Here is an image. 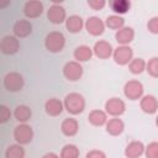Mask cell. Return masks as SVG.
I'll use <instances>...</instances> for the list:
<instances>
[{
    "label": "cell",
    "mask_w": 158,
    "mask_h": 158,
    "mask_svg": "<svg viewBox=\"0 0 158 158\" xmlns=\"http://www.w3.org/2000/svg\"><path fill=\"white\" fill-rule=\"evenodd\" d=\"M63 104H64V110L73 116L79 115L85 110V99L79 93L67 94L63 100Z\"/></svg>",
    "instance_id": "cell-1"
},
{
    "label": "cell",
    "mask_w": 158,
    "mask_h": 158,
    "mask_svg": "<svg viewBox=\"0 0 158 158\" xmlns=\"http://www.w3.org/2000/svg\"><path fill=\"white\" fill-rule=\"evenodd\" d=\"M65 46V37L60 31H51L44 37V47L51 53H59Z\"/></svg>",
    "instance_id": "cell-2"
},
{
    "label": "cell",
    "mask_w": 158,
    "mask_h": 158,
    "mask_svg": "<svg viewBox=\"0 0 158 158\" xmlns=\"http://www.w3.org/2000/svg\"><path fill=\"white\" fill-rule=\"evenodd\" d=\"M123 95L126 99H128L131 101L141 100V98L144 95L143 84L136 79H131V80L126 81L123 85Z\"/></svg>",
    "instance_id": "cell-3"
},
{
    "label": "cell",
    "mask_w": 158,
    "mask_h": 158,
    "mask_svg": "<svg viewBox=\"0 0 158 158\" xmlns=\"http://www.w3.org/2000/svg\"><path fill=\"white\" fill-rule=\"evenodd\" d=\"M2 84H4V88L7 91L16 93V91H20V90L23 89L25 79L17 72H9V73L5 74V77L2 79Z\"/></svg>",
    "instance_id": "cell-4"
},
{
    "label": "cell",
    "mask_w": 158,
    "mask_h": 158,
    "mask_svg": "<svg viewBox=\"0 0 158 158\" xmlns=\"http://www.w3.org/2000/svg\"><path fill=\"white\" fill-rule=\"evenodd\" d=\"M12 136H14V139L16 141V143L25 146V144H28L30 142H32L35 133H33V128L30 125L20 123L14 128Z\"/></svg>",
    "instance_id": "cell-5"
},
{
    "label": "cell",
    "mask_w": 158,
    "mask_h": 158,
    "mask_svg": "<svg viewBox=\"0 0 158 158\" xmlns=\"http://www.w3.org/2000/svg\"><path fill=\"white\" fill-rule=\"evenodd\" d=\"M63 77L68 80V81H78L81 79L84 69L81 63L77 62V60H69L63 65Z\"/></svg>",
    "instance_id": "cell-6"
},
{
    "label": "cell",
    "mask_w": 158,
    "mask_h": 158,
    "mask_svg": "<svg viewBox=\"0 0 158 158\" xmlns=\"http://www.w3.org/2000/svg\"><path fill=\"white\" fill-rule=\"evenodd\" d=\"M112 59L118 65H128L133 59V49L130 46H117L114 48Z\"/></svg>",
    "instance_id": "cell-7"
},
{
    "label": "cell",
    "mask_w": 158,
    "mask_h": 158,
    "mask_svg": "<svg viewBox=\"0 0 158 158\" xmlns=\"http://www.w3.org/2000/svg\"><path fill=\"white\" fill-rule=\"evenodd\" d=\"M105 112L111 117H120L126 111V104L120 98H110L105 102Z\"/></svg>",
    "instance_id": "cell-8"
},
{
    "label": "cell",
    "mask_w": 158,
    "mask_h": 158,
    "mask_svg": "<svg viewBox=\"0 0 158 158\" xmlns=\"http://www.w3.org/2000/svg\"><path fill=\"white\" fill-rule=\"evenodd\" d=\"M85 30L86 32L90 35V36H94V37H99L104 33L106 26H105V21L101 20L100 17L98 16H90L86 19L85 21Z\"/></svg>",
    "instance_id": "cell-9"
},
{
    "label": "cell",
    "mask_w": 158,
    "mask_h": 158,
    "mask_svg": "<svg viewBox=\"0 0 158 158\" xmlns=\"http://www.w3.org/2000/svg\"><path fill=\"white\" fill-rule=\"evenodd\" d=\"M19 49H20V42H19V38L15 37L14 35H6L1 38L0 51L2 54L12 56V54H16Z\"/></svg>",
    "instance_id": "cell-10"
},
{
    "label": "cell",
    "mask_w": 158,
    "mask_h": 158,
    "mask_svg": "<svg viewBox=\"0 0 158 158\" xmlns=\"http://www.w3.org/2000/svg\"><path fill=\"white\" fill-rule=\"evenodd\" d=\"M47 19L53 25H60V23L65 22V20H67V11L60 4L54 2L47 10Z\"/></svg>",
    "instance_id": "cell-11"
},
{
    "label": "cell",
    "mask_w": 158,
    "mask_h": 158,
    "mask_svg": "<svg viewBox=\"0 0 158 158\" xmlns=\"http://www.w3.org/2000/svg\"><path fill=\"white\" fill-rule=\"evenodd\" d=\"M93 53L99 59H109L110 57H112L114 48L110 42H107L105 40H99L95 42V44L93 47Z\"/></svg>",
    "instance_id": "cell-12"
},
{
    "label": "cell",
    "mask_w": 158,
    "mask_h": 158,
    "mask_svg": "<svg viewBox=\"0 0 158 158\" xmlns=\"http://www.w3.org/2000/svg\"><path fill=\"white\" fill-rule=\"evenodd\" d=\"M43 4L40 0H28L23 5V15L27 19H37L43 14Z\"/></svg>",
    "instance_id": "cell-13"
},
{
    "label": "cell",
    "mask_w": 158,
    "mask_h": 158,
    "mask_svg": "<svg viewBox=\"0 0 158 158\" xmlns=\"http://www.w3.org/2000/svg\"><path fill=\"white\" fill-rule=\"evenodd\" d=\"M144 149H146V146L143 144L142 141L133 139L127 143V146L125 147L123 154L126 158H139L144 154Z\"/></svg>",
    "instance_id": "cell-14"
},
{
    "label": "cell",
    "mask_w": 158,
    "mask_h": 158,
    "mask_svg": "<svg viewBox=\"0 0 158 158\" xmlns=\"http://www.w3.org/2000/svg\"><path fill=\"white\" fill-rule=\"evenodd\" d=\"M139 107L144 114L153 115L158 111V99L152 94L143 95L139 100Z\"/></svg>",
    "instance_id": "cell-15"
},
{
    "label": "cell",
    "mask_w": 158,
    "mask_h": 158,
    "mask_svg": "<svg viewBox=\"0 0 158 158\" xmlns=\"http://www.w3.org/2000/svg\"><path fill=\"white\" fill-rule=\"evenodd\" d=\"M12 32H14V36L17 37V38L28 37V36L32 33V23H31L28 20L20 19V20H17V21L14 23V26H12Z\"/></svg>",
    "instance_id": "cell-16"
},
{
    "label": "cell",
    "mask_w": 158,
    "mask_h": 158,
    "mask_svg": "<svg viewBox=\"0 0 158 158\" xmlns=\"http://www.w3.org/2000/svg\"><path fill=\"white\" fill-rule=\"evenodd\" d=\"M115 40L118 46H130V43L135 40V30L130 26H125L121 30L116 31Z\"/></svg>",
    "instance_id": "cell-17"
},
{
    "label": "cell",
    "mask_w": 158,
    "mask_h": 158,
    "mask_svg": "<svg viewBox=\"0 0 158 158\" xmlns=\"http://www.w3.org/2000/svg\"><path fill=\"white\" fill-rule=\"evenodd\" d=\"M64 110V104L57 98H51L44 102V111L51 117L59 116Z\"/></svg>",
    "instance_id": "cell-18"
},
{
    "label": "cell",
    "mask_w": 158,
    "mask_h": 158,
    "mask_svg": "<svg viewBox=\"0 0 158 158\" xmlns=\"http://www.w3.org/2000/svg\"><path fill=\"white\" fill-rule=\"evenodd\" d=\"M107 114L105 112V110H100V109H94L89 112L88 115V121L91 126H95V127H101V126H105L106 122L109 121L107 118Z\"/></svg>",
    "instance_id": "cell-19"
},
{
    "label": "cell",
    "mask_w": 158,
    "mask_h": 158,
    "mask_svg": "<svg viewBox=\"0 0 158 158\" xmlns=\"http://www.w3.org/2000/svg\"><path fill=\"white\" fill-rule=\"evenodd\" d=\"M79 131V122L77 118L67 117L60 123V132L67 137H74Z\"/></svg>",
    "instance_id": "cell-20"
},
{
    "label": "cell",
    "mask_w": 158,
    "mask_h": 158,
    "mask_svg": "<svg viewBox=\"0 0 158 158\" xmlns=\"http://www.w3.org/2000/svg\"><path fill=\"white\" fill-rule=\"evenodd\" d=\"M105 130L110 136H120L125 131V122L118 117H111L106 122Z\"/></svg>",
    "instance_id": "cell-21"
},
{
    "label": "cell",
    "mask_w": 158,
    "mask_h": 158,
    "mask_svg": "<svg viewBox=\"0 0 158 158\" xmlns=\"http://www.w3.org/2000/svg\"><path fill=\"white\" fill-rule=\"evenodd\" d=\"M65 28L69 33H79L85 26L84 20L79 15H70L65 20Z\"/></svg>",
    "instance_id": "cell-22"
},
{
    "label": "cell",
    "mask_w": 158,
    "mask_h": 158,
    "mask_svg": "<svg viewBox=\"0 0 158 158\" xmlns=\"http://www.w3.org/2000/svg\"><path fill=\"white\" fill-rule=\"evenodd\" d=\"M93 56H94L93 48H90V47L86 46V44H80V46H78V47L74 49V52H73L74 60H77V62H79V63H84V62L90 60Z\"/></svg>",
    "instance_id": "cell-23"
},
{
    "label": "cell",
    "mask_w": 158,
    "mask_h": 158,
    "mask_svg": "<svg viewBox=\"0 0 158 158\" xmlns=\"http://www.w3.org/2000/svg\"><path fill=\"white\" fill-rule=\"evenodd\" d=\"M14 117L20 123H27L32 117V110L27 105H17L14 110Z\"/></svg>",
    "instance_id": "cell-24"
},
{
    "label": "cell",
    "mask_w": 158,
    "mask_h": 158,
    "mask_svg": "<svg viewBox=\"0 0 158 158\" xmlns=\"http://www.w3.org/2000/svg\"><path fill=\"white\" fill-rule=\"evenodd\" d=\"M109 6L115 12V15L122 16L123 14L130 11L131 1H128V0H111V1H109Z\"/></svg>",
    "instance_id": "cell-25"
},
{
    "label": "cell",
    "mask_w": 158,
    "mask_h": 158,
    "mask_svg": "<svg viewBox=\"0 0 158 158\" xmlns=\"http://www.w3.org/2000/svg\"><path fill=\"white\" fill-rule=\"evenodd\" d=\"M105 26L110 30H115V31H118L121 30L122 27H125V19L120 15H110L106 17L105 20Z\"/></svg>",
    "instance_id": "cell-26"
},
{
    "label": "cell",
    "mask_w": 158,
    "mask_h": 158,
    "mask_svg": "<svg viewBox=\"0 0 158 158\" xmlns=\"http://www.w3.org/2000/svg\"><path fill=\"white\" fill-rule=\"evenodd\" d=\"M146 65H147V62L141 58V57H133V59L128 64V69L132 74L135 75H138V74H142L143 72H146Z\"/></svg>",
    "instance_id": "cell-27"
},
{
    "label": "cell",
    "mask_w": 158,
    "mask_h": 158,
    "mask_svg": "<svg viewBox=\"0 0 158 158\" xmlns=\"http://www.w3.org/2000/svg\"><path fill=\"white\" fill-rule=\"evenodd\" d=\"M5 158H25V148L19 144H10L5 151Z\"/></svg>",
    "instance_id": "cell-28"
},
{
    "label": "cell",
    "mask_w": 158,
    "mask_h": 158,
    "mask_svg": "<svg viewBox=\"0 0 158 158\" xmlns=\"http://www.w3.org/2000/svg\"><path fill=\"white\" fill-rule=\"evenodd\" d=\"M79 154H80L79 148L75 144L68 143V144H64L62 147L59 157L60 158H79Z\"/></svg>",
    "instance_id": "cell-29"
},
{
    "label": "cell",
    "mask_w": 158,
    "mask_h": 158,
    "mask_svg": "<svg viewBox=\"0 0 158 158\" xmlns=\"http://www.w3.org/2000/svg\"><path fill=\"white\" fill-rule=\"evenodd\" d=\"M146 72L151 77L158 78V57H152L151 59H148L146 65Z\"/></svg>",
    "instance_id": "cell-30"
},
{
    "label": "cell",
    "mask_w": 158,
    "mask_h": 158,
    "mask_svg": "<svg viewBox=\"0 0 158 158\" xmlns=\"http://www.w3.org/2000/svg\"><path fill=\"white\" fill-rule=\"evenodd\" d=\"M144 157L146 158H158V142L157 141H152L146 146Z\"/></svg>",
    "instance_id": "cell-31"
},
{
    "label": "cell",
    "mask_w": 158,
    "mask_h": 158,
    "mask_svg": "<svg viewBox=\"0 0 158 158\" xmlns=\"http://www.w3.org/2000/svg\"><path fill=\"white\" fill-rule=\"evenodd\" d=\"M11 115H14V112H11V110L6 105H0V122L1 123H6L11 118Z\"/></svg>",
    "instance_id": "cell-32"
},
{
    "label": "cell",
    "mask_w": 158,
    "mask_h": 158,
    "mask_svg": "<svg viewBox=\"0 0 158 158\" xmlns=\"http://www.w3.org/2000/svg\"><path fill=\"white\" fill-rule=\"evenodd\" d=\"M147 30L153 35H158V16H153L148 20Z\"/></svg>",
    "instance_id": "cell-33"
},
{
    "label": "cell",
    "mask_w": 158,
    "mask_h": 158,
    "mask_svg": "<svg viewBox=\"0 0 158 158\" xmlns=\"http://www.w3.org/2000/svg\"><path fill=\"white\" fill-rule=\"evenodd\" d=\"M86 4H88V6L91 7L93 10L99 11V10H102V9L105 7L106 1H105V0H88Z\"/></svg>",
    "instance_id": "cell-34"
},
{
    "label": "cell",
    "mask_w": 158,
    "mask_h": 158,
    "mask_svg": "<svg viewBox=\"0 0 158 158\" xmlns=\"http://www.w3.org/2000/svg\"><path fill=\"white\" fill-rule=\"evenodd\" d=\"M85 158H107L105 152L100 149H91L85 154Z\"/></svg>",
    "instance_id": "cell-35"
},
{
    "label": "cell",
    "mask_w": 158,
    "mask_h": 158,
    "mask_svg": "<svg viewBox=\"0 0 158 158\" xmlns=\"http://www.w3.org/2000/svg\"><path fill=\"white\" fill-rule=\"evenodd\" d=\"M42 158H60V157H59V154H57L54 152H47L42 156Z\"/></svg>",
    "instance_id": "cell-36"
},
{
    "label": "cell",
    "mask_w": 158,
    "mask_h": 158,
    "mask_svg": "<svg viewBox=\"0 0 158 158\" xmlns=\"http://www.w3.org/2000/svg\"><path fill=\"white\" fill-rule=\"evenodd\" d=\"M154 122H156V126L158 127V115H157V117H156V121H154Z\"/></svg>",
    "instance_id": "cell-37"
}]
</instances>
